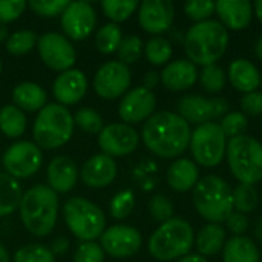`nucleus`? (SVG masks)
<instances>
[{
    "label": "nucleus",
    "mask_w": 262,
    "mask_h": 262,
    "mask_svg": "<svg viewBox=\"0 0 262 262\" xmlns=\"http://www.w3.org/2000/svg\"><path fill=\"white\" fill-rule=\"evenodd\" d=\"M256 235H258V238L262 241V218L259 220L258 226H256Z\"/></svg>",
    "instance_id": "nucleus-56"
},
{
    "label": "nucleus",
    "mask_w": 262,
    "mask_h": 262,
    "mask_svg": "<svg viewBox=\"0 0 262 262\" xmlns=\"http://www.w3.org/2000/svg\"><path fill=\"white\" fill-rule=\"evenodd\" d=\"M173 17L175 8L169 0H144L138 6V21L150 34L166 32L173 23Z\"/></svg>",
    "instance_id": "nucleus-18"
},
{
    "label": "nucleus",
    "mask_w": 262,
    "mask_h": 262,
    "mask_svg": "<svg viewBox=\"0 0 262 262\" xmlns=\"http://www.w3.org/2000/svg\"><path fill=\"white\" fill-rule=\"evenodd\" d=\"M226 154L229 169L241 184L255 186L262 181V143L259 140L250 135L230 138Z\"/></svg>",
    "instance_id": "nucleus-6"
},
{
    "label": "nucleus",
    "mask_w": 262,
    "mask_h": 262,
    "mask_svg": "<svg viewBox=\"0 0 262 262\" xmlns=\"http://www.w3.org/2000/svg\"><path fill=\"white\" fill-rule=\"evenodd\" d=\"M26 8L23 0H0V23H9L17 20Z\"/></svg>",
    "instance_id": "nucleus-46"
},
{
    "label": "nucleus",
    "mask_w": 262,
    "mask_h": 262,
    "mask_svg": "<svg viewBox=\"0 0 262 262\" xmlns=\"http://www.w3.org/2000/svg\"><path fill=\"white\" fill-rule=\"evenodd\" d=\"M198 80L196 66L186 58H180L166 64L161 72V81L169 91H186L190 89Z\"/></svg>",
    "instance_id": "nucleus-22"
},
{
    "label": "nucleus",
    "mask_w": 262,
    "mask_h": 262,
    "mask_svg": "<svg viewBox=\"0 0 262 262\" xmlns=\"http://www.w3.org/2000/svg\"><path fill=\"white\" fill-rule=\"evenodd\" d=\"M229 109V103L224 98H212L207 100L203 95L190 94L184 95L178 101V115H181L187 123H212L213 120L224 115Z\"/></svg>",
    "instance_id": "nucleus-12"
},
{
    "label": "nucleus",
    "mask_w": 262,
    "mask_h": 262,
    "mask_svg": "<svg viewBox=\"0 0 262 262\" xmlns=\"http://www.w3.org/2000/svg\"><path fill=\"white\" fill-rule=\"evenodd\" d=\"M46 92L37 83L25 81L15 86L12 91V101L20 111L26 112H40L46 106Z\"/></svg>",
    "instance_id": "nucleus-26"
},
{
    "label": "nucleus",
    "mask_w": 262,
    "mask_h": 262,
    "mask_svg": "<svg viewBox=\"0 0 262 262\" xmlns=\"http://www.w3.org/2000/svg\"><path fill=\"white\" fill-rule=\"evenodd\" d=\"M259 201L258 190L255 186L250 184H238L233 189V209H236L239 213L246 215L256 209Z\"/></svg>",
    "instance_id": "nucleus-34"
},
{
    "label": "nucleus",
    "mask_w": 262,
    "mask_h": 262,
    "mask_svg": "<svg viewBox=\"0 0 262 262\" xmlns=\"http://www.w3.org/2000/svg\"><path fill=\"white\" fill-rule=\"evenodd\" d=\"M200 181V170L190 158L175 160L167 169V184L175 192H189Z\"/></svg>",
    "instance_id": "nucleus-25"
},
{
    "label": "nucleus",
    "mask_w": 262,
    "mask_h": 262,
    "mask_svg": "<svg viewBox=\"0 0 262 262\" xmlns=\"http://www.w3.org/2000/svg\"><path fill=\"white\" fill-rule=\"evenodd\" d=\"M255 54L259 60H262V35L258 38V41L255 45Z\"/></svg>",
    "instance_id": "nucleus-54"
},
{
    "label": "nucleus",
    "mask_w": 262,
    "mask_h": 262,
    "mask_svg": "<svg viewBox=\"0 0 262 262\" xmlns=\"http://www.w3.org/2000/svg\"><path fill=\"white\" fill-rule=\"evenodd\" d=\"M149 212L152 215L154 220L160 221L161 224L172 220L173 215V204L172 201L164 196V195H155L150 201H149Z\"/></svg>",
    "instance_id": "nucleus-43"
},
{
    "label": "nucleus",
    "mask_w": 262,
    "mask_h": 262,
    "mask_svg": "<svg viewBox=\"0 0 262 262\" xmlns=\"http://www.w3.org/2000/svg\"><path fill=\"white\" fill-rule=\"evenodd\" d=\"M200 77V83L203 86L204 91L210 92V94H218L224 89L226 86V72L220 64H209L204 66L201 69V72H198Z\"/></svg>",
    "instance_id": "nucleus-35"
},
{
    "label": "nucleus",
    "mask_w": 262,
    "mask_h": 262,
    "mask_svg": "<svg viewBox=\"0 0 262 262\" xmlns=\"http://www.w3.org/2000/svg\"><path fill=\"white\" fill-rule=\"evenodd\" d=\"M26 129L25 112L14 104H6L0 109V130L8 138H18Z\"/></svg>",
    "instance_id": "nucleus-30"
},
{
    "label": "nucleus",
    "mask_w": 262,
    "mask_h": 262,
    "mask_svg": "<svg viewBox=\"0 0 262 262\" xmlns=\"http://www.w3.org/2000/svg\"><path fill=\"white\" fill-rule=\"evenodd\" d=\"M229 31L220 23V20H206L195 23L186 34L184 51L189 60L196 66L216 64V61L226 54L229 46Z\"/></svg>",
    "instance_id": "nucleus-2"
},
{
    "label": "nucleus",
    "mask_w": 262,
    "mask_h": 262,
    "mask_svg": "<svg viewBox=\"0 0 262 262\" xmlns=\"http://www.w3.org/2000/svg\"><path fill=\"white\" fill-rule=\"evenodd\" d=\"M130 69L121 61L104 63L94 77V89L104 100L121 97L130 86Z\"/></svg>",
    "instance_id": "nucleus-13"
},
{
    "label": "nucleus",
    "mask_w": 262,
    "mask_h": 262,
    "mask_svg": "<svg viewBox=\"0 0 262 262\" xmlns=\"http://www.w3.org/2000/svg\"><path fill=\"white\" fill-rule=\"evenodd\" d=\"M215 11L220 23L232 31L246 29L255 14L253 5L247 0H220L215 3Z\"/></svg>",
    "instance_id": "nucleus-21"
},
{
    "label": "nucleus",
    "mask_w": 262,
    "mask_h": 262,
    "mask_svg": "<svg viewBox=\"0 0 262 262\" xmlns=\"http://www.w3.org/2000/svg\"><path fill=\"white\" fill-rule=\"evenodd\" d=\"M23 190L15 178L0 172V216H6L18 209Z\"/></svg>",
    "instance_id": "nucleus-29"
},
{
    "label": "nucleus",
    "mask_w": 262,
    "mask_h": 262,
    "mask_svg": "<svg viewBox=\"0 0 262 262\" xmlns=\"http://www.w3.org/2000/svg\"><path fill=\"white\" fill-rule=\"evenodd\" d=\"M37 43V34L29 29H21L14 32L6 40V51L12 55H23L34 49Z\"/></svg>",
    "instance_id": "nucleus-36"
},
{
    "label": "nucleus",
    "mask_w": 262,
    "mask_h": 262,
    "mask_svg": "<svg viewBox=\"0 0 262 262\" xmlns=\"http://www.w3.org/2000/svg\"><path fill=\"white\" fill-rule=\"evenodd\" d=\"M78 180V170L75 163L69 157H55L48 166L49 187L57 193L71 192Z\"/></svg>",
    "instance_id": "nucleus-23"
},
{
    "label": "nucleus",
    "mask_w": 262,
    "mask_h": 262,
    "mask_svg": "<svg viewBox=\"0 0 262 262\" xmlns=\"http://www.w3.org/2000/svg\"><path fill=\"white\" fill-rule=\"evenodd\" d=\"M74 123L88 134H100L103 130V118L101 115L91 107L78 109L74 115Z\"/></svg>",
    "instance_id": "nucleus-38"
},
{
    "label": "nucleus",
    "mask_w": 262,
    "mask_h": 262,
    "mask_svg": "<svg viewBox=\"0 0 262 262\" xmlns=\"http://www.w3.org/2000/svg\"><path fill=\"white\" fill-rule=\"evenodd\" d=\"M69 2L68 0H54V2H40V0H32L29 3L31 9L43 17H55L64 12L68 8Z\"/></svg>",
    "instance_id": "nucleus-44"
},
{
    "label": "nucleus",
    "mask_w": 262,
    "mask_h": 262,
    "mask_svg": "<svg viewBox=\"0 0 262 262\" xmlns=\"http://www.w3.org/2000/svg\"><path fill=\"white\" fill-rule=\"evenodd\" d=\"M52 92L58 104H75L88 92V78L80 69L64 71L55 78Z\"/></svg>",
    "instance_id": "nucleus-19"
},
{
    "label": "nucleus",
    "mask_w": 262,
    "mask_h": 262,
    "mask_svg": "<svg viewBox=\"0 0 262 262\" xmlns=\"http://www.w3.org/2000/svg\"><path fill=\"white\" fill-rule=\"evenodd\" d=\"M137 0H104L101 3L103 12L112 23H120L127 20L138 8Z\"/></svg>",
    "instance_id": "nucleus-33"
},
{
    "label": "nucleus",
    "mask_w": 262,
    "mask_h": 262,
    "mask_svg": "<svg viewBox=\"0 0 262 262\" xmlns=\"http://www.w3.org/2000/svg\"><path fill=\"white\" fill-rule=\"evenodd\" d=\"M172 52H173L172 45L164 37H152L144 46V54L147 61L155 66L166 64L170 60Z\"/></svg>",
    "instance_id": "nucleus-32"
},
{
    "label": "nucleus",
    "mask_w": 262,
    "mask_h": 262,
    "mask_svg": "<svg viewBox=\"0 0 262 262\" xmlns=\"http://www.w3.org/2000/svg\"><path fill=\"white\" fill-rule=\"evenodd\" d=\"M178 262H207V259L204 256H201V255H192V253H189L184 258L178 259Z\"/></svg>",
    "instance_id": "nucleus-51"
},
{
    "label": "nucleus",
    "mask_w": 262,
    "mask_h": 262,
    "mask_svg": "<svg viewBox=\"0 0 262 262\" xmlns=\"http://www.w3.org/2000/svg\"><path fill=\"white\" fill-rule=\"evenodd\" d=\"M134 207H135V196H134L132 190H121V192H118L112 198L111 206H109L111 215L115 220L127 218L134 212Z\"/></svg>",
    "instance_id": "nucleus-39"
},
{
    "label": "nucleus",
    "mask_w": 262,
    "mask_h": 262,
    "mask_svg": "<svg viewBox=\"0 0 262 262\" xmlns=\"http://www.w3.org/2000/svg\"><path fill=\"white\" fill-rule=\"evenodd\" d=\"M253 11H255V14H256V17H258V20L262 23V0H258V2L253 5Z\"/></svg>",
    "instance_id": "nucleus-53"
},
{
    "label": "nucleus",
    "mask_w": 262,
    "mask_h": 262,
    "mask_svg": "<svg viewBox=\"0 0 262 262\" xmlns=\"http://www.w3.org/2000/svg\"><path fill=\"white\" fill-rule=\"evenodd\" d=\"M140 143L137 130L123 123H114L98 134V146L109 157H124L132 154Z\"/></svg>",
    "instance_id": "nucleus-16"
},
{
    "label": "nucleus",
    "mask_w": 262,
    "mask_h": 262,
    "mask_svg": "<svg viewBox=\"0 0 262 262\" xmlns=\"http://www.w3.org/2000/svg\"><path fill=\"white\" fill-rule=\"evenodd\" d=\"M190 152L193 160L203 167L221 164L227 150V138L220 123H204L196 126L190 137Z\"/></svg>",
    "instance_id": "nucleus-9"
},
{
    "label": "nucleus",
    "mask_w": 262,
    "mask_h": 262,
    "mask_svg": "<svg viewBox=\"0 0 262 262\" xmlns=\"http://www.w3.org/2000/svg\"><path fill=\"white\" fill-rule=\"evenodd\" d=\"M0 262H11L9 259V255H8V252H6V249L0 244Z\"/></svg>",
    "instance_id": "nucleus-55"
},
{
    "label": "nucleus",
    "mask_w": 262,
    "mask_h": 262,
    "mask_svg": "<svg viewBox=\"0 0 262 262\" xmlns=\"http://www.w3.org/2000/svg\"><path fill=\"white\" fill-rule=\"evenodd\" d=\"M220 126H221L226 138H235V137L244 135V132L249 126V120L243 112H229L223 117Z\"/></svg>",
    "instance_id": "nucleus-41"
},
{
    "label": "nucleus",
    "mask_w": 262,
    "mask_h": 262,
    "mask_svg": "<svg viewBox=\"0 0 262 262\" xmlns=\"http://www.w3.org/2000/svg\"><path fill=\"white\" fill-rule=\"evenodd\" d=\"M97 25V14L88 2H69L68 8L61 14V28L64 34L72 40L88 38Z\"/></svg>",
    "instance_id": "nucleus-15"
},
{
    "label": "nucleus",
    "mask_w": 262,
    "mask_h": 262,
    "mask_svg": "<svg viewBox=\"0 0 262 262\" xmlns=\"http://www.w3.org/2000/svg\"><path fill=\"white\" fill-rule=\"evenodd\" d=\"M146 147L161 158H175L190 144V124L177 112H157L143 126Z\"/></svg>",
    "instance_id": "nucleus-1"
},
{
    "label": "nucleus",
    "mask_w": 262,
    "mask_h": 262,
    "mask_svg": "<svg viewBox=\"0 0 262 262\" xmlns=\"http://www.w3.org/2000/svg\"><path fill=\"white\" fill-rule=\"evenodd\" d=\"M195 244L201 256H213L224 249L226 229L221 224L209 223L198 232Z\"/></svg>",
    "instance_id": "nucleus-28"
},
{
    "label": "nucleus",
    "mask_w": 262,
    "mask_h": 262,
    "mask_svg": "<svg viewBox=\"0 0 262 262\" xmlns=\"http://www.w3.org/2000/svg\"><path fill=\"white\" fill-rule=\"evenodd\" d=\"M74 132V117L58 104H46L37 115L32 127L35 144L43 149H57L66 144Z\"/></svg>",
    "instance_id": "nucleus-7"
},
{
    "label": "nucleus",
    "mask_w": 262,
    "mask_h": 262,
    "mask_svg": "<svg viewBox=\"0 0 262 262\" xmlns=\"http://www.w3.org/2000/svg\"><path fill=\"white\" fill-rule=\"evenodd\" d=\"M261 88H262V74H261Z\"/></svg>",
    "instance_id": "nucleus-58"
},
{
    "label": "nucleus",
    "mask_w": 262,
    "mask_h": 262,
    "mask_svg": "<svg viewBox=\"0 0 262 262\" xmlns=\"http://www.w3.org/2000/svg\"><path fill=\"white\" fill-rule=\"evenodd\" d=\"M241 109L243 114L247 117H258L262 115V92H250V94H244L241 98Z\"/></svg>",
    "instance_id": "nucleus-47"
},
{
    "label": "nucleus",
    "mask_w": 262,
    "mask_h": 262,
    "mask_svg": "<svg viewBox=\"0 0 262 262\" xmlns=\"http://www.w3.org/2000/svg\"><path fill=\"white\" fill-rule=\"evenodd\" d=\"M195 233L190 223L183 218H172L163 223L149 238V252L158 261H175L190 253Z\"/></svg>",
    "instance_id": "nucleus-4"
},
{
    "label": "nucleus",
    "mask_w": 262,
    "mask_h": 262,
    "mask_svg": "<svg viewBox=\"0 0 262 262\" xmlns=\"http://www.w3.org/2000/svg\"><path fill=\"white\" fill-rule=\"evenodd\" d=\"M0 74H2V60H0Z\"/></svg>",
    "instance_id": "nucleus-57"
},
{
    "label": "nucleus",
    "mask_w": 262,
    "mask_h": 262,
    "mask_svg": "<svg viewBox=\"0 0 262 262\" xmlns=\"http://www.w3.org/2000/svg\"><path fill=\"white\" fill-rule=\"evenodd\" d=\"M63 218L68 229L83 243L100 238L106 230V216L103 210L84 198H69L63 206Z\"/></svg>",
    "instance_id": "nucleus-8"
},
{
    "label": "nucleus",
    "mask_w": 262,
    "mask_h": 262,
    "mask_svg": "<svg viewBox=\"0 0 262 262\" xmlns=\"http://www.w3.org/2000/svg\"><path fill=\"white\" fill-rule=\"evenodd\" d=\"M101 249L117 259L134 256L141 247V235L135 227L117 224L103 232Z\"/></svg>",
    "instance_id": "nucleus-14"
},
{
    "label": "nucleus",
    "mask_w": 262,
    "mask_h": 262,
    "mask_svg": "<svg viewBox=\"0 0 262 262\" xmlns=\"http://www.w3.org/2000/svg\"><path fill=\"white\" fill-rule=\"evenodd\" d=\"M143 49H144V46L138 35H127L121 40V43L117 49L118 61H121L126 66L130 63H135L141 57Z\"/></svg>",
    "instance_id": "nucleus-37"
},
{
    "label": "nucleus",
    "mask_w": 262,
    "mask_h": 262,
    "mask_svg": "<svg viewBox=\"0 0 262 262\" xmlns=\"http://www.w3.org/2000/svg\"><path fill=\"white\" fill-rule=\"evenodd\" d=\"M229 81L230 84L243 92H255L261 86V72L259 69L247 58H236L229 66Z\"/></svg>",
    "instance_id": "nucleus-24"
},
{
    "label": "nucleus",
    "mask_w": 262,
    "mask_h": 262,
    "mask_svg": "<svg viewBox=\"0 0 262 262\" xmlns=\"http://www.w3.org/2000/svg\"><path fill=\"white\" fill-rule=\"evenodd\" d=\"M224 262H259L261 253L258 246L249 236H233L226 241L223 249Z\"/></svg>",
    "instance_id": "nucleus-27"
},
{
    "label": "nucleus",
    "mask_w": 262,
    "mask_h": 262,
    "mask_svg": "<svg viewBox=\"0 0 262 262\" xmlns=\"http://www.w3.org/2000/svg\"><path fill=\"white\" fill-rule=\"evenodd\" d=\"M41 150L35 143L18 141L3 154V167L15 180L32 177L41 166Z\"/></svg>",
    "instance_id": "nucleus-10"
},
{
    "label": "nucleus",
    "mask_w": 262,
    "mask_h": 262,
    "mask_svg": "<svg viewBox=\"0 0 262 262\" xmlns=\"http://www.w3.org/2000/svg\"><path fill=\"white\" fill-rule=\"evenodd\" d=\"M68 246H69V243H68V239L66 238H57L54 243H52V255L54 253H57V255H60V253H64L66 250H68Z\"/></svg>",
    "instance_id": "nucleus-50"
},
{
    "label": "nucleus",
    "mask_w": 262,
    "mask_h": 262,
    "mask_svg": "<svg viewBox=\"0 0 262 262\" xmlns=\"http://www.w3.org/2000/svg\"><path fill=\"white\" fill-rule=\"evenodd\" d=\"M8 37H9L8 26H6V25H3V23H0V43H2V41H5V40H8Z\"/></svg>",
    "instance_id": "nucleus-52"
},
{
    "label": "nucleus",
    "mask_w": 262,
    "mask_h": 262,
    "mask_svg": "<svg viewBox=\"0 0 262 262\" xmlns=\"http://www.w3.org/2000/svg\"><path fill=\"white\" fill-rule=\"evenodd\" d=\"M14 262H55V258L45 246L29 244L17 250Z\"/></svg>",
    "instance_id": "nucleus-40"
},
{
    "label": "nucleus",
    "mask_w": 262,
    "mask_h": 262,
    "mask_svg": "<svg viewBox=\"0 0 262 262\" xmlns=\"http://www.w3.org/2000/svg\"><path fill=\"white\" fill-rule=\"evenodd\" d=\"M121 40H123V31L117 23H107L101 26L95 35V45L98 51L103 54L117 52Z\"/></svg>",
    "instance_id": "nucleus-31"
},
{
    "label": "nucleus",
    "mask_w": 262,
    "mask_h": 262,
    "mask_svg": "<svg viewBox=\"0 0 262 262\" xmlns=\"http://www.w3.org/2000/svg\"><path fill=\"white\" fill-rule=\"evenodd\" d=\"M157 107L155 94L144 86L135 88L129 91L118 106V114L123 121L126 123H141L147 121Z\"/></svg>",
    "instance_id": "nucleus-17"
},
{
    "label": "nucleus",
    "mask_w": 262,
    "mask_h": 262,
    "mask_svg": "<svg viewBox=\"0 0 262 262\" xmlns=\"http://www.w3.org/2000/svg\"><path fill=\"white\" fill-rule=\"evenodd\" d=\"M37 48L43 63L58 72L69 71L77 58L72 43L58 32H45L37 40Z\"/></svg>",
    "instance_id": "nucleus-11"
},
{
    "label": "nucleus",
    "mask_w": 262,
    "mask_h": 262,
    "mask_svg": "<svg viewBox=\"0 0 262 262\" xmlns=\"http://www.w3.org/2000/svg\"><path fill=\"white\" fill-rule=\"evenodd\" d=\"M193 206L204 220L221 224L233 212V190L226 180L207 175L193 189Z\"/></svg>",
    "instance_id": "nucleus-5"
},
{
    "label": "nucleus",
    "mask_w": 262,
    "mask_h": 262,
    "mask_svg": "<svg viewBox=\"0 0 262 262\" xmlns=\"http://www.w3.org/2000/svg\"><path fill=\"white\" fill-rule=\"evenodd\" d=\"M184 12L189 18L196 23L209 20V17L215 12V2L210 0H189L184 3Z\"/></svg>",
    "instance_id": "nucleus-42"
},
{
    "label": "nucleus",
    "mask_w": 262,
    "mask_h": 262,
    "mask_svg": "<svg viewBox=\"0 0 262 262\" xmlns=\"http://www.w3.org/2000/svg\"><path fill=\"white\" fill-rule=\"evenodd\" d=\"M25 229L35 236H46L52 232L58 215V196L45 184L28 189L18 206Z\"/></svg>",
    "instance_id": "nucleus-3"
},
{
    "label": "nucleus",
    "mask_w": 262,
    "mask_h": 262,
    "mask_svg": "<svg viewBox=\"0 0 262 262\" xmlns=\"http://www.w3.org/2000/svg\"><path fill=\"white\" fill-rule=\"evenodd\" d=\"M81 180L88 187L101 189L109 186L117 177V163L112 157L98 154L91 157L81 167Z\"/></svg>",
    "instance_id": "nucleus-20"
},
{
    "label": "nucleus",
    "mask_w": 262,
    "mask_h": 262,
    "mask_svg": "<svg viewBox=\"0 0 262 262\" xmlns=\"http://www.w3.org/2000/svg\"><path fill=\"white\" fill-rule=\"evenodd\" d=\"M104 255L103 249L95 244L94 241L91 243H81L74 255V262H103Z\"/></svg>",
    "instance_id": "nucleus-45"
},
{
    "label": "nucleus",
    "mask_w": 262,
    "mask_h": 262,
    "mask_svg": "<svg viewBox=\"0 0 262 262\" xmlns=\"http://www.w3.org/2000/svg\"><path fill=\"white\" fill-rule=\"evenodd\" d=\"M158 81H160V75H158V72H155V71H149V72L144 75V88L149 89V91H152V89L158 84Z\"/></svg>",
    "instance_id": "nucleus-49"
},
{
    "label": "nucleus",
    "mask_w": 262,
    "mask_h": 262,
    "mask_svg": "<svg viewBox=\"0 0 262 262\" xmlns=\"http://www.w3.org/2000/svg\"><path fill=\"white\" fill-rule=\"evenodd\" d=\"M226 224L235 236H243L249 230V218L239 212H232L230 216L226 220Z\"/></svg>",
    "instance_id": "nucleus-48"
}]
</instances>
